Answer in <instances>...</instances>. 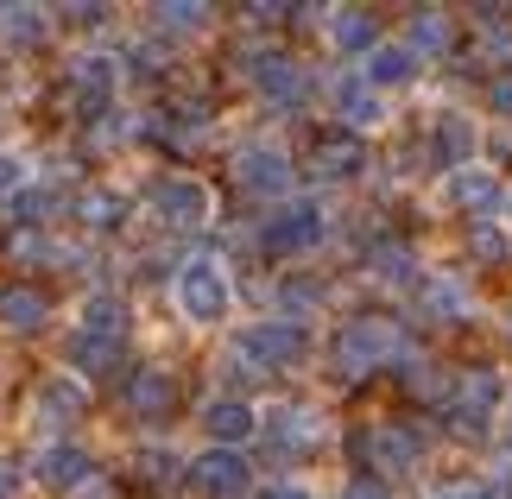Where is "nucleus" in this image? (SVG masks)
Here are the masks:
<instances>
[{"label":"nucleus","instance_id":"8","mask_svg":"<svg viewBox=\"0 0 512 499\" xmlns=\"http://www.w3.org/2000/svg\"><path fill=\"white\" fill-rule=\"evenodd\" d=\"M234 177H241L247 190H260V196H291V177H298V171H291V158L279 146H266V139H260V146L234 152Z\"/></svg>","mask_w":512,"mask_h":499},{"label":"nucleus","instance_id":"17","mask_svg":"<svg viewBox=\"0 0 512 499\" xmlns=\"http://www.w3.org/2000/svg\"><path fill=\"white\" fill-rule=\"evenodd\" d=\"M76 411H83V386H76V373L45 379V386H38V398H32V424H45V430H64Z\"/></svg>","mask_w":512,"mask_h":499},{"label":"nucleus","instance_id":"24","mask_svg":"<svg viewBox=\"0 0 512 499\" xmlns=\"http://www.w3.org/2000/svg\"><path fill=\"white\" fill-rule=\"evenodd\" d=\"M0 323H7V329H38V323H45V297H38V291H7V297H0Z\"/></svg>","mask_w":512,"mask_h":499},{"label":"nucleus","instance_id":"37","mask_svg":"<svg viewBox=\"0 0 512 499\" xmlns=\"http://www.w3.org/2000/svg\"><path fill=\"white\" fill-rule=\"evenodd\" d=\"M506 449H512V436H506Z\"/></svg>","mask_w":512,"mask_h":499},{"label":"nucleus","instance_id":"33","mask_svg":"<svg viewBox=\"0 0 512 499\" xmlns=\"http://www.w3.org/2000/svg\"><path fill=\"white\" fill-rule=\"evenodd\" d=\"M19 177H26V165H19L13 152H0V196H7V190H19Z\"/></svg>","mask_w":512,"mask_h":499},{"label":"nucleus","instance_id":"14","mask_svg":"<svg viewBox=\"0 0 512 499\" xmlns=\"http://www.w3.org/2000/svg\"><path fill=\"white\" fill-rule=\"evenodd\" d=\"M336 114L354 133H373V127H386V95L373 89L367 76H342L336 83Z\"/></svg>","mask_w":512,"mask_h":499},{"label":"nucleus","instance_id":"12","mask_svg":"<svg viewBox=\"0 0 512 499\" xmlns=\"http://www.w3.org/2000/svg\"><path fill=\"white\" fill-rule=\"evenodd\" d=\"M367 455H373V474H411L424 443L411 430H399V424H373L367 430Z\"/></svg>","mask_w":512,"mask_h":499},{"label":"nucleus","instance_id":"7","mask_svg":"<svg viewBox=\"0 0 512 499\" xmlns=\"http://www.w3.org/2000/svg\"><path fill=\"white\" fill-rule=\"evenodd\" d=\"M190 481L215 499H241V493H253V468H247L241 449H203L190 462Z\"/></svg>","mask_w":512,"mask_h":499},{"label":"nucleus","instance_id":"10","mask_svg":"<svg viewBox=\"0 0 512 499\" xmlns=\"http://www.w3.org/2000/svg\"><path fill=\"white\" fill-rule=\"evenodd\" d=\"M468 158H475V121L468 114H437V127H430V165L437 171H468Z\"/></svg>","mask_w":512,"mask_h":499},{"label":"nucleus","instance_id":"22","mask_svg":"<svg viewBox=\"0 0 512 499\" xmlns=\"http://www.w3.org/2000/svg\"><path fill=\"white\" fill-rule=\"evenodd\" d=\"M64 361L76 367V373H108L114 361H121V348H114V342H89V335H70V348H64Z\"/></svg>","mask_w":512,"mask_h":499},{"label":"nucleus","instance_id":"25","mask_svg":"<svg viewBox=\"0 0 512 499\" xmlns=\"http://www.w3.org/2000/svg\"><path fill=\"white\" fill-rule=\"evenodd\" d=\"M0 32L19 38V45H32V38H45V13L38 7H0Z\"/></svg>","mask_w":512,"mask_h":499},{"label":"nucleus","instance_id":"23","mask_svg":"<svg viewBox=\"0 0 512 499\" xmlns=\"http://www.w3.org/2000/svg\"><path fill=\"white\" fill-rule=\"evenodd\" d=\"M405 45L418 51V57H424V51L443 57V51H449V19H443V13H411V38H405Z\"/></svg>","mask_w":512,"mask_h":499},{"label":"nucleus","instance_id":"20","mask_svg":"<svg viewBox=\"0 0 512 499\" xmlns=\"http://www.w3.org/2000/svg\"><path fill=\"white\" fill-rule=\"evenodd\" d=\"M310 171L329 177V184H348V177H361L367 171V152H361V139H323L317 158H310Z\"/></svg>","mask_w":512,"mask_h":499},{"label":"nucleus","instance_id":"13","mask_svg":"<svg viewBox=\"0 0 512 499\" xmlns=\"http://www.w3.org/2000/svg\"><path fill=\"white\" fill-rule=\"evenodd\" d=\"M38 487H51V493H70V487H83L95 462H89V449H76V443H51V449H38Z\"/></svg>","mask_w":512,"mask_h":499},{"label":"nucleus","instance_id":"36","mask_svg":"<svg viewBox=\"0 0 512 499\" xmlns=\"http://www.w3.org/2000/svg\"><path fill=\"white\" fill-rule=\"evenodd\" d=\"M13 493V468H0V499H7Z\"/></svg>","mask_w":512,"mask_h":499},{"label":"nucleus","instance_id":"30","mask_svg":"<svg viewBox=\"0 0 512 499\" xmlns=\"http://www.w3.org/2000/svg\"><path fill=\"white\" fill-rule=\"evenodd\" d=\"M83 215L95 228H114L121 222V196H108V190H95V196H83Z\"/></svg>","mask_w":512,"mask_h":499},{"label":"nucleus","instance_id":"19","mask_svg":"<svg viewBox=\"0 0 512 499\" xmlns=\"http://www.w3.org/2000/svg\"><path fill=\"white\" fill-rule=\"evenodd\" d=\"M253 89H260L266 102L291 108V102H304V70L291 64V57H260V70H253Z\"/></svg>","mask_w":512,"mask_h":499},{"label":"nucleus","instance_id":"18","mask_svg":"<svg viewBox=\"0 0 512 499\" xmlns=\"http://www.w3.org/2000/svg\"><path fill=\"white\" fill-rule=\"evenodd\" d=\"M76 335L121 348V342H127V304H121V297H108V291H102V297H89V304L76 310Z\"/></svg>","mask_w":512,"mask_h":499},{"label":"nucleus","instance_id":"26","mask_svg":"<svg viewBox=\"0 0 512 499\" xmlns=\"http://www.w3.org/2000/svg\"><path fill=\"white\" fill-rule=\"evenodd\" d=\"M127 398H133V411H165L171 405V379L165 373H140L127 386Z\"/></svg>","mask_w":512,"mask_h":499},{"label":"nucleus","instance_id":"32","mask_svg":"<svg viewBox=\"0 0 512 499\" xmlns=\"http://www.w3.org/2000/svg\"><path fill=\"white\" fill-rule=\"evenodd\" d=\"M475 253H481V259H506V253H512L506 228H487V222H481V228H475Z\"/></svg>","mask_w":512,"mask_h":499},{"label":"nucleus","instance_id":"4","mask_svg":"<svg viewBox=\"0 0 512 499\" xmlns=\"http://www.w3.org/2000/svg\"><path fill=\"white\" fill-rule=\"evenodd\" d=\"M323 241H329V215H323V203H285V209L266 222V247L279 253V259L310 253V247H323Z\"/></svg>","mask_w":512,"mask_h":499},{"label":"nucleus","instance_id":"1","mask_svg":"<svg viewBox=\"0 0 512 499\" xmlns=\"http://www.w3.org/2000/svg\"><path fill=\"white\" fill-rule=\"evenodd\" d=\"M234 354L253 367V373H285L298 367L310 354V329L298 323V316H272V323H247L241 342H234Z\"/></svg>","mask_w":512,"mask_h":499},{"label":"nucleus","instance_id":"16","mask_svg":"<svg viewBox=\"0 0 512 499\" xmlns=\"http://www.w3.org/2000/svg\"><path fill=\"white\" fill-rule=\"evenodd\" d=\"M418 64H424V57H418V51H411L405 38H399V45H373V51H367V70H361V76H367V83L386 95V89H405L411 76H418Z\"/></svg>","mask_w":512,"mask_h":499},{"label":"nucleus","instance_id":"5","mask_svg":"<svg viewBox=\"0 0 512 499\" xmlns=\"http://www.w3.org/2000/svg\"><path fill=\"white\" fill-rule=\"evenodd\" d=\"M152 215H159L165 228H203L215 215V196H209V184H196V177H165V184L152 190Z\"/></svg>","mask_w":512,"mask_h":499},{"label":"nucleus","instance_id":"35","mask_svg":"<svg viewBox=\"0 0 512 499\" xmlns=\"http://www.w3.org/2000/svg\"><path fill=\"white\" fill-rule=\"evenodd\" d=\"M253 499H310V487H291V481H272V487H260Z\"/></svg>","mask_w":512,"mask_h":499},{"label":"nucleus","instance_id":"21","mask_svg":"<svg viewBox=\"0 0 512 499\" xmlns=\"http://www.w3.org/2000/svg\"><path fill=\"white\" fill-rule=\"evenodd\" d=\"M373 13H361V7H342V13H329V45L336 51H373Z\"/></svg>","mask_w":512,"mask_h":499},{"label":"nucleus","instance_id":"9","mask_svg":"<svg viewBox=\"0 0 512 499\" xmlns=\"http://www.w3.org/2000/svg\"><path fill=\"white\" fill-rule=\"evenodd\" d=\"M114 83H121L114 57H76V64H70L76 114H83V121H95V114H108V102H114Z\"/></svg>","mask_w":512,"mask_h":499},{"label":"nucleus","instance_id":"31","mask_svg":"<svg viewBox=\"0 0 512 499\" xmlns=\"http://www.w3.org/2000/svg\"><path fill=\"white\" fill-rule=\"evenodd\" d=\"M51 209H57V190H51V184L19 190V215H26V222H32V215H51Z\"/></svg>","mask_w":512,"mask_h":499},{"label":"nucleus","instance_id":"27","mask_svg":"<svg viewBox=\"0 0 512 499\" xmlns=\"http://www.w3.org/2000/svg\"><path fill=\"white\" fill-rule=\"evenodd\" d=\"M424 304L437 310V316H462L468 310V291L456 285V278H430V285H424Z\"/></svg>","mask_w":512,"mask_h":499},{"label":"nucleus","instance_id":"11","mask_svg":"<svg viewBox=\"0 0 512 499\" xmlns=\"http://www.w3.org/2000/svg\"><path fill=\"white\" fill-rule=\"evenodd\" d=\"M203 430L215 436V449H241L253 430H260V411L247 398H209L203 405Z\"/></svg>","mask_w":512,"mask_h":499},{"label":"nucleus","instance_id":"2","mask_svg":"<svg viewBox=\"0 0 512 499\" xmlns=\"http://www.w3.org/2000/svg\"><path fill=\"white\" fill-rule=\"evenodd\" d=\"M177 310H184V323H196V329L228 323V310H234L228 272L215 266V259H184V266H177Z\"/></svg>","mask_w":512,"mask_h":499},{"label":"nucleus","instance_id":"29","mask_svg":"<svg viewBox=\"0 0 512 499\" xmlns=\"http://www.w3.org/2000/svg\"><path fill=\"white\" fill-rule=\"evenodd\" d=\"M152 19H159L165 32H203L209 26V7H159Z\"/></svg>","mask_w":512,"mask_h":499},{"label":"nucleus","instance_id":"15","mask_svg":"<svg viewBox=\"0 0 512 499\" xmlns=\"http://www.w3.org/2000/svg\"><path fill=\"white\" fill-rule=\"evenodd\" d=\"M260 430H266V443L279 449V455H304L310 443H317V417H310L304 405H279V411H266V417H260Z\"/></svg>","mask_w":512,"mask_h":499},{"label":"nucleus","instance_id":"6","mask_svg":"<svg viewBox=\"0 0 512 499\" xmlns=\"http://www.w3.org/2000/svg\"><path fill=\"white\" fill-rule=\"evenodd\" d=\"M443 203L449 209H468L475 222H494V215L506 209V184L494 171H481V165H468L456 177H443Z\"/></svg>","mask_w":512,"mask_h":499},{"label":"nucleus","instance_id":"34","mask_svg":"<svg viewBox=\"0 0 512 499\" xmlns=\"http://www.w3.org/2000/svg\"><path fill=\"white\" fill-rule=\"evenodd\" d=\"M342 499H392V493H386L380 481H373V474H361V481H354V487H348Z\"/></svg>","mask_w":512,"mask_h":499},{"label":"nucleus","instance_id":"28","mask_svg":"<svg viewBox=\"0 0 512 499\" xmlns=\"http://www.w3.org/2000/svg\"><path fill=\"white\" fill-rule=\"evenodd\" d=\"M373 278H380V285H405V278H411V253L405 247H380V253H373Z\"/></svg>","mask_w":512,"mask_h":499},{"label":"nucleus","instance_id":"3","mask_svg":"<svg viewBox=\"0 0 512 499\" xmlns=\"http://www.w3.org/2000/svg\"><path fill=\"white\" fill-rule=\"evenodd\" d=\"M392 348H399V329H392L386 316H354V323H342V335H336V379L373 373L380 361H392Z\"/></svg>","mask_w":512,"mask_h":499}]
</instances>
